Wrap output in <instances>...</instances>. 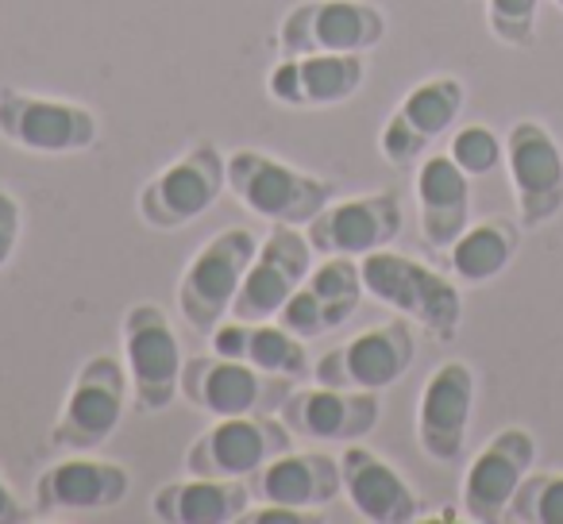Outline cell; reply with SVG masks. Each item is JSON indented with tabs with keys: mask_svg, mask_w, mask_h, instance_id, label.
Instances as JSON below:
<instances>
[{
	"mask_svg": "<svg viewBox=\"0 0 563 524\" xmlns=\"http://www.w3.org/2000/svg\"><path fill=\"white\" fill-rule=\"evenodd\" d=\"M363 270V290L375 301L390 305L398 316L421 324L429 336L437 339H455L463 324V298L455 290L452 278H444L440 270L424 267L409 255H394V250H371L360 263Z\"/></svg>",
	"mask_w": 563,
	"mask_h": 524,
	"instance_id": "6da1fadb",
	"label": "cell"
},
{
	"mask_svg": "<svg viewBox=\"0 0 563 524\" xmlns=\"http://www.w3.org/2000/svg\"><path fill=\"white\" fill-rule=\"evenodd\" d=\"M228 189L255 216L271 224H309L321 209L336 201V181L306 174L266 150L243 147L228 155Z\"/></svg>",
	"mask_w": 563,
	"mask_h": 524,
	"instance_id": "7a4b0ae2",
	"label": "cell"
},
{
	"mask_svg": "<svg viewBox=\"0 0 563 524\" xmlns=\"http://www.w3.org/2000/svg\"><path fill=\"white\" fill-rule=\"evenodd\" d=\"M258 250V235L251 227H224L212 235L194 258L178 282V309L181 321L197 336H212L224 316H232V301L247 275L251 258Z\"/></svg>",
	"mask_w": 563,
	"mask_h": 524,
	"instance_id": "3957f363",
	"label": "cell"
},
{
	"mask_svg": "<svg viewBox=\"0 0 563 524\" xmlns=\"http://www.w3.org/2000/svg\"><path fill=\"white\" fill-rule=\"evenodd\" d=\"M386 40V16L371 0H301L278 24V55H367Z\"/></svg>",
	"mask_w": 563,
	"mask_h": 524,
	"instance_id": "277c9868",
	"label": "cell"
},
{
	"mask_svg": "<svg viewBox=\"0 0 563 524\" xmlns=\"http://www.w3.org/2000/svg\"><path fill=\"white\" fill-rule=\"evenodd\" d=\"M124 336V367L132 378V401L140 413H163L181 393V344L166 309L135 301L120 321Z\"/></svg>",
	"mask_w": 563,
	"mask_h": 524,
	"instance_id": "5b68a950",
	"label": "cell"
},
{
	"mask_svg": "<svg viewBox=\"0 0 563 524\" xmlns=\"http://www.w3.org/2000/svg\"><path fill=\"white\" fill-rule=\"evenodd\" d=\"M228 189V158L212 143H197L166 170H158L135 197V209L147 227L178 232L201 220Z\"/></svg>",
	"mask_w": 563,
	"mask_h": 524,
	"instance_id": "8992f818",
	"label": "cell"
},
{
	"mask_svg": "<svg viewBox=\"0 0 563 524\" xmlns=\"http://www.w3.org/2000/svg\"><path fill=\"white\" fill-rule=\"evenodd\" d=\"M128 393H132V378H128V367H120V359L97 355V359L81 363V370L70 382V393H66L63 416L51 428V444L58 451H97V447H104L124 421Z\"/></svg>",
	"mask_w": 563,
	"mask_h": 524,
	"instance_id": "52a82bcc",
	"label": "cell"
},
{
	"mask_svg": "<svg viewBox=\"0 0 563 524\" xmlns=\"http://www.w3.org/2000/svg\"><path fill=\"white\" fill-rule=\"evenodd\" d=\"M294 378L247 367L224 355H194L181 367V398L209 416H263L278 413L290 398Z\"/></svg>",
	"mask_w": 563,
	"mask_h": 524,
	"instance_id": "ba28073f",
	"label": "cell"
},
{
	"mask_svg": "<svg viewBox=\"0 0 563 524\" xmlns=\"http://www.w3.org/2000/svg\"><path fill=\"white\" fill-rule=\"evenodd\" d=\"M294 432L282 416H217L186 451V475L201 478H255L274 455L290 451Z\"/></svg>",
	"mask_w": 563,
	"mask_h": 524,
	"instance_id": "9c48e42d",
	"label": "cell"
},
{
	"mask_svg": "<svg viewBox=\"0 0 563 524\" xmlns=\"http://www.w3.org/2000/svg\"><path fill=\"white\" fill-rule=\"evenodd\" d=\"M0 135L35 155H78L97 147V116L78 101L0 86Z\"/></svg>",
	"mask_w": 563,
	"mask_h": 524,
	"instance_id": "30bf717a",
	"label": "cell"
},
{
	"mask_svg": "<svg viewBox=\"0 0 563 524\" xmlns=\"http://www.w3.org/2000/svg\"><path fill=\"white\" fill-rule=\"evenodd\" d=\"M506 170L521 227H544L563 212V147L540 120L506 132Z\"/></svg>",
	"mask_w": 563,
	"mask_h": 524,
	"instance_id": "8fae6325",
	"label": "cell"
},
{
	"mask_svg": "<svg viewBox=\"0 0 563 524\" xmlns=\"http://www.w3.org/2000/svg\"><path fill=\"white\" fill-rule=\"evenodd\" d=\"M463 104H467V89L452 74H437L429 81H417L401 97L398 109L390 112V120L383 124V135H378L383 158L390 166H398V170L417 166L440 135L452 132Z\"/></svg>",
	"mask_w": 563,
	"mask_h": 524,
	"instance_id": "7c38bea8",
	"label": "cell"
},
{
	"mask_svg": "<svg viewBox=\"0 0 563 524\" xmlns=\"http://www.w3.org/2000/svg\"><path fill=\"white\" fill-rule=\"evenodd\" d=\"M417 359V336L409 321H386L378 328L360 332L336 352H324L313 367L321 386L336 390H386L401 382Z\"/></svg>",
	"mask_w": 563,
	"mask_h": 524,
	"instance_id": "4fadbf2b",
	"label": "cell"
},
{
	"mask_svg": "<svg viewBox=\"0 0 563 524\" xmlns=\"http://www.w3.org/2000/svg\"><path fill=\"white\" fill-rule=\"evenodd\" d=\"M313 255L306 232L294 224H278L251 258L247 275L240 282V293L232 301L235 321H278L282 305L294 298L301 282L313 270Z\"/></svg>",
	"mask_w": 563,
	"mask_h": 524,
	"instance_id": "5bb4252c",
	"label": "cell"
},
{
	"mask_svg": "<svg viewBox=\"0 0 563 524\" xmlns=\"http://www.w3.org/2000/svg\"><path fill=\"white\" fill-rule=\"evenodd\" d=\"M537 462V436L529 428H501L478 447V455L467 462L463 475L460 505L463 516L475 524H498L506 521V509L514 501L517 486L529 478Z\"/></svg>",
	"mask_w": 563,
	"mask_h": 524,
	"instance_id": "9a60e30c",
	"label": "cell"
},
{
	"mask_svg": "<svg viewBox=\"0 0 563 524\" xmlns=\"http://www.w3.org/2000/svg\"><path fill=\"white\" fill-rule=\"evenodd\" d=\"M406 212L394 189H378V193L347 197V201H332L321 209L306 227V239L317 255H347L363 258L371 250L390 247L401 235Z\"/></svg>",
	"mask_w": 563,
	"mask_h": 524,
	"instance_id": "2e32d148",
	"label": "cell"
},
{
	"mask_svg": "<svg viewBox=\"0 0 563 524\" xmlns=\"http://www.w3.org/2000/svg\"><path fill=\"white\" fill-rule=\"evenodd\" d=\"M282 424L309 444H355L371 436L383 421L378 390H336V386H306L290 390L278 409Z\"/></svg>",
	"mask_w": 563,
	"mask_h": 524,
	"instance_id": "e0dca14e",
	"label": "cell"
},
{
	"mask_svg": "<svg viewBox=\"0 0 563 524\" xmlns=\"http://www.w3.org/2000/svg\"><path fill=\"white\" fill-rule=\"evenodd\" d=\"M132 490L128 467L109 459H93L89 451H70L35 478L32 505L40 516H86L120 505Z\"/></svg>",
	"mask_w": 563,
	"mask_h": 524,
	"instance_id": "ac0fdd59",
	"label": "cell"
},
{
	"mask_svg": "<svg viewBox=\"0 0 563 524\" xmlns=\"http://www.w3.org/2000/svg\"><path fill=\"white\" fill-rule=\"evenodd\" d=\"M475 413V370L463 359L440 363L429 375L417 405V444L432 462H460L467 451Z\"/></svg>",
	"mask_w": 563,
	"mask_h": 524,
	"instance_id": "d6986e66",
	"label": "cell"
},
{
	"mask_svg": "<svg viewBox=\"0 0 563 524\" xmlns=\"http://www.w3.org/2000/svg\"><path fill=\"white\" fill-rule=\"evenodd\" d=\"M363 270L347 255H324L321 267L309 270L306 282L282 305L278 324L298 339H321L355 316L363 301Z\"/></svg>",
	"mask_w": 563,
	"mask_h": 524,
	"instance_id": "ffe728a7",
	"label": "cell"
},
{
	"mask_svg": "<svg viewBox=\"0 0 563 524\" xmlns=\"http://www.w3.org/2000/svg\"><path fill=\"white\" fill-rule=\"evenodd\" d=\"M367 81L363 55H282L266 74V93L286 109H332Z\"/></svg>",
	"mask_w": 563,
	"mask_h": 524,
	"instance_id": "44dd1931",
	"label": "cell"
},
{
	"mask_svg": "<svg viewBox=\"0 0 563 524\" xmlns=\"http://www.w3.org/2000/svg\"><path fill=\"white\" fill-rule=\"evenodd\" d=\"M340 475L344 493L355 505V513L371 524H409L421 516V498L398 475V467L383 459L378 451L363 444H347L340 451Z\"/></svg>",
	"mask_w": 563,
	"mask_h": 524,
	"instance_id": "7402d4cb",
	"label": "cell"
},
{
	"mask_svg": "<svg viewBox=\"0 0 563 524\" xmlns=\"http://www.w3.org/2000/svg\"><path fill=\"white\" fill-rule=\"evenodd\" d=\"M251 493L271 505H290V509H324L344 493V475H340V459L324 451H290L274 455L251 482Z\"/></svg>",
	"mask_w": 563,
	"mask_h": 524,
	"instance_id": "603a6c76",
	"label": "cell"
},
{
	"mask_svg": "<svg viewBox=\"0 0 563 524\" xmlns=\"http://www.w3.org/2000/svg\"><path fill=\"white\" fill-rule=\"evenodd\" d=\"M417 212L421 239L432 250H448L471 224V178L452 155H429L417 163Z\"/></svg>",
	"mask_w": 563,
	"mask_h": 524,
	"instance_id": "cb8c5ba5",
	"label": "cell"
},
{
	"mask_svg": "<svg viewBox=\"0 0 563 524\" xmlns=\"http://www.w3.org/2000/svg\"><path fill=\"white\" fill-rule=\"evenodd\" d=\"M212 352L224 359H240L247 367L271 370V375H286L294 382L313 375L306 355V339H298L290 328L271 321H220L212 328Z\"/></svg>",
	"mask_w": 563,
	"mask_h": 524,
	"instance_id": "d4e9b609",
	"label": "cell"
},
{
	"mask_svg": "<svg viewBox=\"0 0 563 524\" xmlns=\"http://www.w3.org/2000/svg\"><path fill=\"white\" fill-rule=\"evenodd\" d=\"M251 505L243 478H174L151 498V516L163 524H228Z\"/></svg>",
	"mask_w": 563,
	"mask_h": 524,
	"instance_id": "484cf974",
	"label": "cell"
},
{
	"mask_svg": "<svg viewBox=\"0 0 563 524\" xmlns=\"http://www.w3.org/2000/svg\"><path fill=\"white\" fill-rule=\"evenodd\" d=\"M521 220L490 216L483 224H467V232L448 247V263H452V275L463 286H483L494 282L501 270L517 258L521 247Z\"/></svg>",
	"mask_w": 563,
	"mask_h": 524,
	"instance_id": "4316f807",
	"label": "cell"
},
{
	"mask_svg": "<svg viewBox=\"0 0 563 524\" xmlns=\"http://www.w3.org/2000/svg\"><path fill=\"white\" fill-rule=\"evenodd\" d=\"M514 524H563V470H540L517 486L506 509Z\"/></svg>",
	"mask_w": 563,
	"mask_h": 524,
	"instance_id": "83f0119b",
	"label": "cell"
},
{
	"mask_svg": "<svg viewBox=\"0 0 563 524\" xmlns=\"http://www.w3.org/2000/svg\"><path fill=\"white\" fill-rule=\"evenodd\" d=\"M448 155H452V163L460 166L467 178H486V174H494L506 163V140L486 124H467L452 135Z\"/></svg>",
	"mask_w": 563,
	"mask_h": 524,
	"instance_id": "f1b7e54d",
	"label": "cell"
},
{
	"mask_svg": "<svg viewBox=\"0 0 563 524\" xmlns=\"http://www.w3.org/2000/svg\"><path fill=\"white\" fill-rule=\"evenodd\" d=\"M540 0H486V27L506 47H532Z\"/></svg>",
	"mask_w": 563,
	"mask_h": 524,
	"instance_id": "f546056e",
	"label": "cell"
},
{
	"mask_svg": "<svg viewBox=\"0 0 563 524\" xmlns=\"http://www.w3.org/2000/svg\"><path fill=\"white\" fill-rule=\"evenodd\" d=\"M20 232H24V209H20V197L0 181V270L9 267V258L16 255Z\"/></svg>",
	"mask_w": 563,
	"mask_h": 524,
	"instance_id": "4dcf8cb0",
	"label": "cell"
},
{
	"mask_svg": "<svg viewBox=\"0 0 563 524\" xmlns=\"http://www.w3.org/2000/svg\"><path fill=\"white\" fill-rule=\"evenodd\" d=\"M313 521V513L309 509H290V505H271V501H263L258 509H243L240 524H306Z\"/></svg>",
	"mask_w": 563,
	"mask_h": 524,
	"instance_id": "1f68e13d",
	"label": "cell"
},
{
	"mask_svg": "<svg viewBox=\"0 0 563 524\" xmlns=\"http://www.w3.org/2000/svg\"><path fill=\"white\" fill-rule=\"evenodd\" d=\"M27 505L16 498V490H12L9 482H4V475H0V524H20L27 521Z\"/></svg>",
	"mask_w": 563,
	"mask_h": 524,
	"instance_id": "d6a6232c",
	"label": "cell"
},
{
	"mask_svg": "<svg viewBox=\"0 0 563 524\" xmlns=\"http://www.w3.org/2000/svg\"><path fill=\"white\" fill-rule=\"evenodd\" d=\"M552 4H555V9H560V12H563V0H552Z\"/></svg>",
	"mask_w": 563,
	"mask_h": 524,
	"instance_id": "836d02e7",
	"label": "cell"
}]
</instances>
